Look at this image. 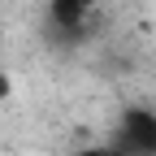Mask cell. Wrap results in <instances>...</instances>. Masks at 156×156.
I'll use <instances>...</instances> for the list:
<instances>
[{
	"mask_svg": "<svg viewBox=\"0 0 156 156\" xmlns=\"http://www.w3.org/2000/svg\"><path fill=\"white\" fill-rule=\"evenodd\" d=\"M113 147L122 156H156V113L152 108H126L117 117Z\"/></svg>",
	"mask_w": 156,
	"mask_h": 156,
	"instance_id": "cell-1",
	"label": "cell"
},
{
	"mask_svg": "<svg viewBox=\"0 0 156 156\" xmlns=\"http://www.w3.org/2000/svg\"><path fill=\"white\" fill-rule=\"evenodd\" d=\"M91 9H95V0H48V22L61 35H74V30H83Z\"/></svg>",
	"mask_w": 156,
	"mask_h": 156,
	"instance_id": "cell-2",
	"label": "cell"
},
{
	"mask_svg": "<svg viewBox=\"0 0 156 156\" xmlns=\"http://www.w3.org/2000/svg\"><path fill=\"white\" fill-rule=\"evenodd\" d=\"M74 156H122L117 147H83V152H74Z\"/></svg>",
	"mask_w": 156,
	"mask_h": 156,
	"instance_id": "cell-3",
	"label": "cell"
},
{
	"mask_svg": "<svg viewBox=\"0 0 156 156\" xmlns=\"http://www.w3.org/2000/svg\"><path fill=\"white\" fill-rule=\"evenodd\" d=\"M9 91H13V83H9V78H5V74H0V100H5V95H9Z\"/></svg>",
	"mask_w": 156,
	"mask_h": 156,
	"instance_id": "cell-4",
	"label": "cell"
}]
</instances>
